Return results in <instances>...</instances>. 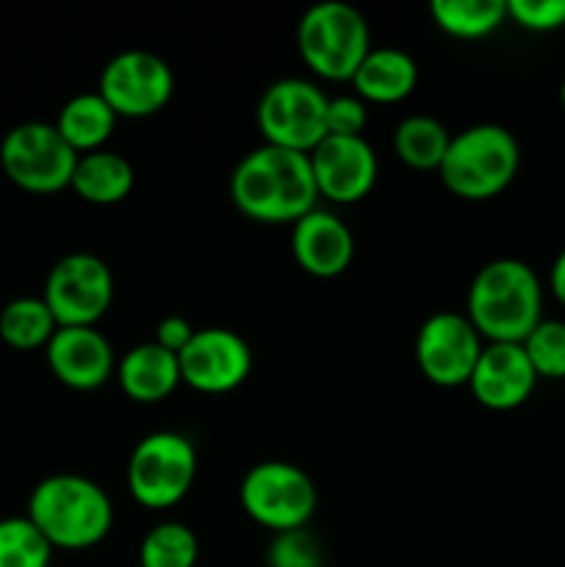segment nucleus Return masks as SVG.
I'll use <instances>...</instances> for the list:
<instances>
[{"label": "nucleus", "mask_w": 565, "mask_h": 567, "mask_svg": "<svg viewBox=\"0 0 565 567\" xmlns=\"http://www.w3.org/2000/svg\"><path fill=\"white\" fill-rule=\"evenodd\" d=\"M430 14L454 39H482L507 20L504 0H432Z\"/></svg>", "instance_id": "obj_22"}, {"label": "nucleus", "mask_w": 565, "mask_h": 567, "mask_svg": "<svg viewBox=\"0 0 565 567\" xmlns=\"http://www.w3.org/2000/svg\"><path fill=\"white\" fill-rule=\"evenodd\" d=\"M72 192L92 205H116L131 194L133 166L111 150L78 155L75 172H72Z\"/></svg>", "instance_id": "obj_20"}, {"label": "nucleus", "mask_w": 565, "mask_h": 567, "mask_svg": "<svg viewBox=\"0 0 565 567\" xmlns=\"http://www.w3.org/2000/svg\"><path fill=\"white\" fill-rule=\"evenodd\" d=\"M116 380L127 399L138 404L164 402L181 385L177 354L166 352L158 343H138L116 365Z\"/></svg>", "instance_id": "obj_18"}, {"label": "nucleus", "mask_w": 565, "mask_h": 567, "mask_svg": "<svg viewBox=\"0 0 565 567\" xmlns=\"http://www.w3.org/2000/svg\"><path fill=\"white\" fill-rule=\"evenodd\" d=\"M291 252L299 269L321 277V280H330V277L343 275L352 264V230L330 210L314 208L302 219L294 221Z\"/></svg>", "instance_id": "obj_17"}, {"label": "nucleus", "mask_w": 565, "mask_h": 567, "mask_svg": "<svg viewBox=\"0 0 565 567\" xmlns=\"http://www.w3.org/2000/svg\"><path fill=\"white\" fill-rule=\"evenodd\" d=\"M114 125L116 114L100 97V92L75 94L72 100H66L64 109L59 111V120H55V131L78 155L103 150V144L114 133Z\"/></svg>", "instance_id": "obj_21"}, {"label": "nucleus", "mask_w": 565, "mask_h": 567, "mask_svg": "<svg viewBox=\"0 0 565 567\" xmlns=\"http://www.w3.org/2000/svg\"><path fill=\"white\" fill-rule=\"evenodd\" d=\"M78 153L48 122H22L0 142V166L14 186L31 194L70 188Z\"/></svg>", "instance_id": "obj_8"}, {"label": "nucleus", "mask_w": 565, "mask_h": 567, "mask_svg": "<svg viewBox=\"0 0 565 567\" xmlns=\"http://www.w3.org/2000/svg\"><path fill=\"white\" fill-rule=\"evenodd\" d=\"M469 321L487 343H524L543 321V286L524 260L499 258L476 271Z\"/></svg>", "instance_id": "obj_2"}, {"label": "nucleus", "mask_w": 565, "mask_h": 567, "mask_svg": "<svg viewBox=\"0 0 565 567\" xmlns=\"http://www.w3.org/2000/svg\"><path fill=\"white\" fill-rule=\"evenodd\" d=\"M53 546L25 518L0 520V567H50Z\"/></svg>", "instance_id": "obj_26"}, {"label": "nucleus", "mask_w": 565, "mask_h": 567, "mask_svg": "<svg viewBox=\"0 0 565 567\" xmlns=\"http://www.w3.org/2000/svg\"><path fill=\"white\" fill-rule=\"evenodd\" d=\"M194 332L197 330H194L183 316H166V319L158 324V330H155V343L164 347L166 352L181 354L183 349L188 347V341L194 338Z\"/></svg>", "instance_id": "obj_31"}, {"label": "nucleus", "mask_w": 565, "mask_h": 567, "mask_svg": "<svg viewBox=\"0 0 565 567\" xmlns=\"http://www.w3.org/2000/svg\"><path fill=\"white\" fill-rule=\"evenodd\" d=\"M44 354L55 380L75 391H94L114 371V349L97 327H59Z\"/></svg>", "instance_id": "obj_16"}, {"label": "nucleus", "mask_w": 565, "mask_h": 567, "mask_svg": "<svg viewBox=\"0 0 565 567\" xmlns=\"http://www.w3.org/2000/svg\"><path fill=\"white\" fill-rule=\"evenodd\" d=\"M269 567H321L325 565V551L314 532L294 529L280 532L271 540L269 554H266Z\"/></svg>", "instance_id": "obj_28"}, {"label": "nucleus", "mask_w": 565, "mask_h": 567, "mask_svg": "<svg viewBox=\"0 0 565 567\" xmlns=\"http://www.w3.org/2000/svg\"><path fill=\"white\" fill-rule=\"evenodd\" d=\"M559 100H563V109H565V81H563V86H559Z\"/></svg>", "instance_id": "obj_33"}, {"label": "nucleus", "mask_w": 565, "mask_h": 567, "mask_svg": "<svg viewBox=\"0 0 565 567\" xmlns=\"http://www.w3.org/2000/svg\"><path fill=\"white\" fill-rule=\"evenodd\" d=\"M419 83V64L413 55L397 48H371L352 78L360 100L369 103H399L410 97Z\"/></svg>", "instance_id": "obj_19"}, {"label": "nucleus", "mask_w": 565, "mask_h": 567, "mask_svg": "<svg viewBox=\"0 0 565 567\" xmlns=\"http://www.w3.org/2000/svg\"><path fill=\"white\" fill-rule=\"evenodd\" d=\"M28 520L53 548L83 551L109 537L114 507L103 487L86 476L55 474L33 487Z\"/></svg>", "instance_id": "obj_3"}, {"label": "nucleus", "mask_w": 565, "mask_h": 567, "mask_svg": "<svg viewBox=\"0 0 565 567\" xmlns=\"http://www.w3.org/2000/svg\"><path fill=\"white\" fill-rule=\"evenodd\" d=\"M548 286H552V293L557 297L559 305H565V247L559 249V255L552 264V275H548Z\"/></svg>", "instance_id": "obj_32"}, {"label": "nucleus", "mask_w": 565, "mask_h": 567, "mask_svg": "<svg viewBox=\"0 0 565 567\" xmlns=\"http://www.w3.org/2000/svg\"><path fill=\"white\" fill-rule=\"evenodd\" d=\"M297 48L305 64L319 78L352 81L371 50L369 22L349 3H316L299 20Z\"/></svg>", "instance_id": "obj_5"}, {"label": "nucleus", "mask_w": 565, "mask_h": 567, "mask_svg": "<svg viewBox=\"0 0 565 567\" xmlns=\"http://www.w3.org/2000/svg\"><path fill=\"white\" fill-rule=\"evenodd\" d=\"M507 17L526 31H557L565 25V0H507Z\"/></svg>", "instance_id": "obj_29"}, {"label": "nucleus", "mask_w": 565, "mask_h": 567, "mask_svg": "<svg viewBox=\"0 0 565 567\" xmlns=\"http://www.w3.org/2000/svg\"><path fill=\"white\" fill-rule=\"evenodd\" d=\"M327 94L302 78L271 83L258 103V127L271 147L308 155L327 136Z\"/></svg>", "instance_id": "obj_9"}, {"label": "nucleus", "mask_w": 565, "mask_h": 567, "mask_svg": "<svg viewBox=\"0 0 565 567\" xmlns=\"http://www.w3.org/2000/svg\"><path fill=\"white\" fill-rule=\"evenodd\" d=\"M366 122H369V114H366V103L360 97H349V94H341V97L327 100V136H343L355 138L363 136Z\"/></svg>", "instance_id": "obj_30"}, {"label": "nucleus", "mask_w": 565, "mask_h": 567, "mask_svg": "<svg viewBox=\"0 0 565 567\" xmlns=\"http://www.w3.org/2000/svg\"><path fill=\"white\" fill-rule=\"evenodd\" d=\"M537 374L521 343H487L482 347L469 388L487 410H515L532 396Z\"/></svg>", "instance_id": "obj_15"}, {"label": "nucleus", "mask_w": 565, "mask_h": 567, "mask_svg": "<svg viewBox=\"0 0 565 567\" xmlns=\"http://www.w3.org/2000/svg\"><path fill=\"white\" fill-rule=\"evenodd\" d=\"M197 557V537L177 520L153 526L138 546V565L142 567H194Z\"/></svg>", "instance_id": "obj_25"}, {"label": "nucleus", "mask_w": 565, "mask_h": 567, "mask_svg": "<svg viewBox=\"0 0 565 567\" xmlns=\"http://www.w3.org/2000/svg\"><path fill=\"white\" fill-rule=\"evenodd\" d=\"M238 498L244 513L275 535L305 529L316 509V487L310 476L282 460L253 465L238 487Z\"/></svg>", "instance_id": "obj_7"}, {"label": "nucleus", "mask_w": 565, "mask_h": 567, "mask_svg": "<svg viewBox=\"0 0 565 567\" xmlns=\"http://www.w3.org/2000/svg\"><path fill=\"white\" fill-rule=\"evenodd\" d=\"M537 380H565V321L543 319L521 343Z\"/></svg>", "instance_id": "obj_27"}, {"label": "nucleus", "mask_w": 565, "mask_h": 567, "mask_svg": "<svg viewBox=\"0 0 565 567\" xmlns=\"http://www.w3.org/2000/svg\"><path fill=\"white\" fill-rule=\"evenodd\" d=\"M449 142H452V136L446 133V127L432 116L421 114L399 122L397 133H393V150H397L399 161L408 164L410 169L421 172L441 169Z\"/></svg>", "instance_id": "obj_23"}, {"label": "nucleus", "mask_w": 565, "mask_h": 567, "mask_svg": "<svg viewBox=\"0 0 565 567\" xmlns=\"http://www.w3.org/2000/svg\"><path fill=\"white\" fill-rule=\"evenodd\" d=\"M521 147L502 125H474L449 142L441 181L463 199H491L515 181Z\"/></svg>", "instance_id": "obj_4"}, {"label": "nucleus", "mask_w": 565, "mask_h": 567, "mask_svg": "<svg viewBox=\"0 0 565 567\" xmlns=\"http://www.w3.org/2000/svg\"><path fill=\"white\" fill-rule=\"evenodd\" d=\"M42 299L59 327H94L109 313L114 299V277L97 255H64L50 269Z\"/></svg>", "instance_id": "obj_10"}, {"label": "nucleus", "mask_w": 565, "mask_h": 567, "mask_svg": "<svg viewBox=\"0 0 565 567\" xmlns=\"http://www.w3.org/2000/svg\"><path fill=\"white\" fill-rule=\"evenodd\" d=\"M319 197L358 203L377 183V153L363 136H325L308 153Z\"/></svg>", "instance_id": "obj_14"}, {"label": "nucleus", "mask_w": 565, "mask_h": 567, "mask_svg": "<svg viewBox=\"0 0 565 567\" xmlns=\"http://www.w3.org/2000/svg\"><path fill=\"white\" fill-rule=\"evenodd\" d=\"M181 380L199 393L236 391L253 369V352L238 332L225 327L197 330L177 354Z\"/></svg>", "instance_id": "obj_13"}, {"label": "nucleus", "mask_w": 565, "mask_h": 567, "mask_svg": "<svg viewBox=\"0 0 565 567\" xmlns=\"http://www.w3.org/2000/svg\"><path fill=\"white\" fill-rule=\"evenodd\" d=\"M197 476V452L177 432H153L142 437L127 460L131 496L147 509H170L186 498Z\"/></svg>", "instance_id": "obj_6"}, {"label": "nucleus", "mask_w": 565, "mask_h": 567, "mask_svg": "<svg viewBox=\"0 0 565 567\" xmlns=\"http://www.w3.org/2000/svg\"><path fill=\"white\" fill-rule=\"evenodd\" d=\"M482 354V336L469 316L443 313L430 316L415 336V363L421 374L438 388L469 385L474 365Z\"/></svg>", "instance_id": "obj_12"}, {"label": "nucleus", "mask_w": 565, "mask_h": 567, "mask_svg": "<svg viewBox=\"0 0 565 567\" xmlns=\"http://www.w3.org/2000/svg\"><path fill=\"white\" fill-rule=\"evenodd\" d=\"M230 199L249 219L294 225L316 208L319 188L308 155L264 144L244 155L233 169Z\"/></svg>", "instance_id": "obj_1"}, {"label": "nucleus", "mask_w": 565, "mask_h": 567, "mask_svg": "<svg viewBox=\"0 0 565 567\" xmlns=\"http://www.w3.org/2000/svg\"><path fill=\"white\" fill-rule=\"evenodd\" d=\"M97 92L116 116L142 120L158 114L170 103L175 75L161 55L147 50H125L105 64Z\"/></svg>", "instance_id": "obj_11"}, {"label": "nucleus", "mask_w": 565, "mask_h": 567, "mask_svg": "<svg viewBox=\"0 0 565 567\" xmlns=\"http://www.w3.org/2000/svg\"><path fill=\"white\" fill-rule=\"evenodd\" d=\"M59 324H55L53 313L44 305L42 297H20L11 299L3 310H0V338L9 343L11 349H31L48 347L50 338L55 336Z\"/></svg>", "instance_id": "obj_24"}]
</instances>
